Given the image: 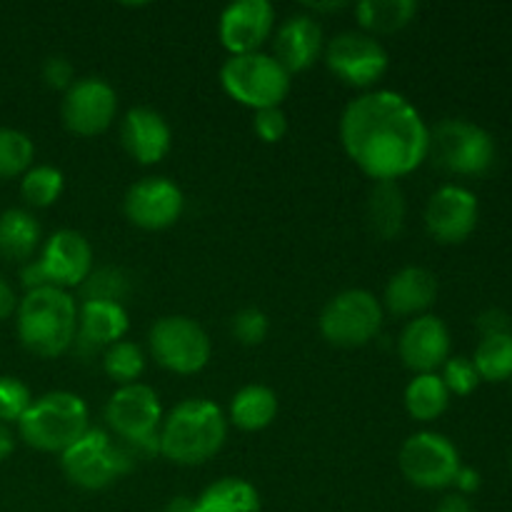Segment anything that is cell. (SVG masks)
I'll return each instance as SVG.
<instances>
[{"mask_svg":"<svg viewBox=\"0 0 512 512\" xmlns=\"http://www.w3.org/2000/svg\"><path fill=\"white\" fill-rule=\"evenodd\" d=\"M340 140L350 160L375 183L410 175L430 153L423 115L393 90H370L348 103L340 118Z\"/></svg>","mask_w":512,"mask_h":512,"instance_id":"6da1fadb","label":"cell"},{"mask_svg":"<svg viewBox=\"0 0 512 512\" xmlns=\"http://www.w3.org/2000/svg\"><path fill=\"white\" fill-rule=\"evenodd\" d=\"M20 343L38 358H60L78 338V305L68 290H28L15 310Z\"/></svg>","mask_w":512,"mask_h":512,"instance_id":"7a4b0ae2","label":"cell"},{"mask_svg":"<svg viewBox=\"0 0 512 512\" xmlns=\"http://www.w3.org/2000/svg\"><path fill=\"white\" fill-rule=\"evenodd\" d=\"M160 453L178 465H203L228 438L225 415L213 400L188 398L175 405L158 433Z\"/></svg>","mask_w":512,"mask_h":512,"instance_id":"3957f363","label":"cell"},{"mask_svg":"<svg viewBox=\"0 0 512 512\" xmlns=\"http://www.w3.org/2000/svg\"><path fill=\"white\" fill-rule=\"evenodd\" d=\"M90 430L88 405L80 395L53 390L30 403L18 420V435L40 453L63 455Z\"/></svg>","mask_w":512,"mask_h":512,"instance_id":"277c9868","label":"cell"},{"mask_svg":"<svg viewBox=\"0 0 512 512\" xmlns=\"http://www.w3.org/2000/svg\"><path fill=\"white\" fill-rule=\"evenodd\" d=\"M293 75L265 53L230 55L220 68V85L235 103L245 108L263 110L280 108L290 93Z\"/></svg>","mask_w":512,"mask_h":512,"instance_id":"5b68a950","label":"cell"},{"mask_svg":"<svg viewBox=\"0 0 512 512\" xmlns=\"http://www.w3.org/2000/svg\"><path fill=\"white\" fill-rule=\"evenodd\" d=\"M105 420L120 443L128 445L135 455L160 453L158 428L163 425V408L150 385H120L105 405Z\"/></svg>","mask_w":512,"mask_h":512,"instance_id":"8992f818","label":"cell"},{"mask_svg":"<svg viewBox=\"0 0 512 512\" xmlns=\"http://www.w3.org/2000/svg\"><path fill=\"white\" fill-rule=\"evenodd\" d=\"M135 453L125 443H113L105 430L90 428L75 445L60 455L65 478L83 490H103L128 473Z\"/></svg>","mask_w":512,"mask_h":512,"instance_id":"52a82bcc","label":"cell"},{"mask_svg":"<svg viewBox=\"0 0 512 512\" xmlns=\"http://www.w3.org/2000/svg\"><path fill=\"white\" fill-rule=\"evenodd\" d=\"M435 165L455 175H483L495 163V140L470 120L450 118L430 130V153Z\"/></svg>","mask_w":512,"mask_h":512,"instance_id":"ba28073f","label":"cell"},{"mask_svg":"<svg viewBox=\"0 0 512 512\" xmlns=\"http://www.w3.org/2000/svg\"><path fill=\"white\" fill-rule=\"evenodd\" d=\"M383 303L368 290H343L320 313V333L338 348H360L380 333Z\"/></svg>","mask_w":512,"mask_h":512,"instance_id":"9c48e42d","label":"cell"},{"mask_svg":"<svg viewBox=\"0 0 512 512\" xmlns=\"http://www.w3.org/2000/svg\"><path fill=\"white\" fill-rule=\"evenodd\" d=\"M150 353L165 370L178 375H195L213 355L203 325L185 315H165L150 328Z\"/></svg>","mask_w":512,"mask_h":512,"instance_id":"30bf717a","label":"cell"},{"mask_svg":"<svg viewBox=\"0 0 512 512\" xmlns=\"http://www.w3.org/2000/svg\"><path fill=\"white\" fill-rule=\"evenodd\" d=\"M400 473L410 485L420 490H443L455 483L460 470V453L453 440L440 433L410 435L398 455Z\"/></svg>","mask_w":512,"mask_h":512,"instance_id":"8fae6325","label":"cell"},{"mask_svg":"<svg viewBox=\"0 0 512 512\" xmlns=\"http://www.w3.org/2000/svg\"><path fill=\"white\" fill-rule=\"evenodd\" d=\"M325 63L330 73L355 88H370L388 73V50L368 33L345 30L335 35L325 48Z\"/></svg>","mask_w":512,"mask_h":512,"instance_id":"7c38bea8","label":"cell"},{"mask_svg":"<svg viewBox=\"0 0 512 512\" xmlns=\"http://www.w3.org/2000/svg\"><path fill=\"white\" fill-rule=\"evenodd\" d=\"M118 113L115 88L103 78H80L63 95V123L70 133L93 138L113 125Z\"/></svg>","mask_w":512,"mask_h":512,"instance_id":"4fadbf2b","label":"cell"},{"mask_svg":"<svg viewBox=\"0 0 512 512\" xmlns=\"http://www.w3.org/2000/svg\"><path fill=\"white\" fill-rule=\"evenodd\" d=\"M35 260L48 288H75L93 273V248L78 230H58L50 235L43 245V253Z\"/></svg>","mask_w":512,"mask_h":512,"instance_id":"5bb4252c","label":"cell"},{"mask_svg":"<svg viewBox=\"0 0 512 512\" xmlns=\"http://www.w3.org/2000/svg\"><path fill=\"white\" fill-rule=\"evenodd\" d=\"M480 205L475 193L463 185H443L425 208V228L438 243L458 245L473 235Z\"/></svg>","mask_w":512,"mask_h":512,"instance_id":"9a60e30c","label":"cell"},{"mask_svg":"<svg viewBox=\"0 0 512 512\" xmlns=\"http://www.w3.org/2000/svg\"><path fill=\"white\" fill-rule=\"evenodd\" d=\"M183 190L168 178H143L125 193V215L143 230H165L183 215Z\"/></svg>","mask_w":512,"mask_h":512,"instance_id":"2e32d148","label":"cell"},{"mask_svg":"<svg viewBox=\"0 0 512 512\" xmlns=\"http://www.w3.org/2000/svg\"><path fill=\"white\" fill-rule=\"evenodd\" d=\"M275 28V8L268 0H238L220 13L218 35L230 55L258 53Z\"/></svg>","mask_w":512,"mask_h":512,"instance_id":"e0dca14e","label":"cell"},{"mask_svg":"<svg viewBox=\"0 0 512 512\" xmlns=\"http://www.w3.org/2000/svg\"><path fill=\"white\" fill-rule=\"evenodd\" d=\"M398 353L405 368L415 375L435 373L450 358V330L435 315H418L405 325L398 340Z\"/></svg>","mask_w":512,"mask_h":512,"instance_id":"ac0fdd59","label":"cell"},{"mask_svg":"<svg viewBox=\"0 0 512 512\" xmlns=\"http://www.w3.org/2000/svg\"><path fill=\"white\" fill-rule=\"evenodd\" d=\"M120 140H123L130 158L143 165H153L170 153L173 130L158 110L133 108L128 110L123 125H120Z\"/></svg>","mask_w":512,"mask_h":512,"instance_id":"d6986e66","label":"cell"},{"mask_svg":"<svg viewBox=\"0 0 512 512\" xmlns=\"http://www.w3.org/2000/svg\"><path fill=\"white\" fill-rule=\"evenodd\" d=\"M323 53V28L313 15H290L275 33L273 58L293 73H303Z\"/></svg>","mask_w":512,"mask_h":512,"instance_id":"ffe728a7","label":"cell"},{"mask_svg":"<svg viewBox=\"0 0 512 512\" xmlns=\"http://www.w3.org/2000/svg\"><path fill=\"white\" fill-rule=\"evenodd\" d=\"M438 298V278L428 268L408 265L390 278L385 308L395 315H420Z\"/></svg>","mask_w":512,"mask_h":512,"instance_id":"44dd1931","label":"cell"},{"mask_svg":"<svg viewBox=\"0 0 512 512\" xmlns=\"http://www.w3.org/2000/svg\"><path fill=\"white\" fill-rule=\"evenodd\" d=\"M130 328L128 310L123 303L85 300L78 310V338L93 348H110L120 343Z\"/></svg>","mask_w":512,"mask_h":512,"instance_id":"7402d4cb","label":"cell"},{"mask_svg":"<svg viewBox=\"0 0 512 512\" xmlns=\"http://www.w3.org/2000/svg\"><path fill=\"white\" fill-rule=\"evenodd\" d=\"M40 245V225L33 213L8 208L0 213V258L10 263H28Z\"/></svg>","mask_w":512,"mask_h":512,"instance_id":"603a6c76","label":"cell"},{"mask_svg":"<svg viewBox=\"0 0 512 512\" xmlns=\"http://www.w3.org/2000/svg\"><path fill=\"white\" fill-rule=\"evenodd\" d=\"M405 195L395 180H380L373 185L368 198V220L380 240L398 238L405 225Z\"/></svg>","mask_w":512,"mask_h":512,"instance_id":"cb8c5ba5","label":"cell"},{"mask_svg":"<svg viewBox=\"0 0 512 512\" xmlns=\"http://www.w3.org/2000/svg\"><path fill=\"white\" fill-rule=\"evenodd\" d=\"M260 493L243 478H220L193 500V512H260Z\"/></svg>","mask_w":512,"mask_h":512,"instance_id":"d4e9b609","label":"cell"},{"mask_svg":"<svg viewBox=\"0 0 512 512\" xmlns=\"http://www.w3.org/2000/svg\"><path fill=\"white\" fill-rule=\"evenodd\" d=\"M275 415H278V395L268 385H245L230 403V420L245 433L265 430Z\"/></svg>","mask_w":512,"mask_h":512,"instance_id":"484cf974","label":"cell"},{"mask_svg":"<svg viewBox=\"0 0 512 512\" xmlns=\"http://www.w3.org/2000/svg\"><path fill=\"white\" fill-rule=\"evenodd\" d=\"M418 15L415 0H363L355 5V18L368 33L390 35L413 23Z\"/></svg>","mask_w":512,"mask_h":512,"instance_id":"4316f807","label":"cell"},{"mask_svg":"<svg viewBox=\"0 0 512 512\" xmlns=\"http://www.w3.org/2000/svg\"><path fill=\"white\" fill-rule=\"evenodd\" d=\"M448 405L450 393L438 373L415 375L405 388V410L410 413V418L420 420V423L438 420L448 410Z\"/></svg>","mask_w":512,"mask_h":512,"instance_id":"83f0119b","label":"cell"},{"mask_svg":"<svg viewBox=\"0 0 512 512\" xmlns=\"http://www.w3.org/2000/svg\"><path fill=\"white\" fill-rule=\"evenodd\" d=\"M473 365L480 380L503 383L512 378V333H500L483 338L475 348Z\"/></svg>","mask_w":512,"mask_h":512,"instance_id":"f1b7e54d","label":"cell"},{"mask_svg":"<svg viewBox=\"0 0 512 512\" xmlns=\"http://www.w3.org/2000/svg\"><path fill=\"white\" fill-rule=\"evenodd\" d=\"M65 178L53 165H33L20 180V195L33 208H50L63 195Z\"/></svg>","mask_w":512,"mask_h":512,"instance_id":"f546056e","label":"cell"},{"mask_svg":"<svg viewBox=\"0 0 512 512\" xmlns=\"http://www.w3.org/2000/svg\"><path fill=\"white\" fill-rule=\"evenodd\" d=\"M35 145L18 128H0V180L25 175L33 168Z\"/></svg>","mask_w":512,"mask_h":512,"instance_id":"4dcf8cb0","label":"cell"},{"mask_svg":"<svg viewBox=\"0 0 512 512\" xmlns=\"http://www.w3.org/2000/svg\"><path fill=\"white\" fill-rule=\"evenodd\" d=\"M103 368L108 373V378H113L118 385H130L138 383V378L145 370V355L130 340H120V343L110 345L105 350Z\"/></svg>","mask_w":512,"mask_h":512,"instance_id":"1f68e13d","label":"cell"},{"mask_svg":"<svg viewBox=\"0 0 512 512\" xmlns=\"http://www.w3.org/2000/svg\"><path fill=\"white\" fill-rule=\"evenodd\" d=\"M128 293V278L118 268H100L88 275L83 283L85 300H108V303H120Z\"/></svg>","mask_w":512,"mask_h":512,"instance_id":"d6a6232c","label":"cell"},{"mask_svg":"<svg viewBox=\"0 0 512 512\" xmlns=\"http://www.w3.org/2000/svg\"><path fill=\"white\" fill-rule=\"evenodd\" d=\"M33 403L28 385L13 375H0V423H18Z\"/></svg>","mask_w":512,"mask_h":512,"instance_id":"836d02e7","label":"cell"},{"mask_svg":"<svg viewBox=\"0 0 512 512\" xmlns=\"http://www.w3.org/2000/svg\"><path fill=\"white\" fill-rule=\"evenodd\" d=\"M440 378H443L448 393L460 395V398L475 393V388L480 385V375H478V370H475L473 360L463 358V355L445 360L443 375H440Z\"/></svg>","mask_w":512,"mask_h":512,"instance_id":"e575fe53","label":"cell"},{"mask_svg":"<svg viewBox=\"0 0 512 512\" xmlns=\"http://www.w3.org/2000/svg\"><path fill=\"white\" fill-rule=\"evenodd\" d=\"M268 333H270V320L263 310L245 308L233 318V338L238 340L240 345L255 348V345H260L265 338H268Z\"/></svg>","mask_w":512,"mask_h":512,"instance_id":"d590c367","label":"cell"},{"mask_svg":"<svg viewBox=\"0 0 512 512\" xmlns=\"http://www.w3.org/2000/svg\"><path fill=\"white\" fill-rule=\"evenodd\" d=\"M253 128L263 143H280L285 138V133H288V118H285V113L280 108L255 110Z\"/></svg>","mask_w":512,"mask_h":512,"instance_id":"8d00e7d4","label":"cell"},{"mask_svg":"<svg viewBox=\"0 0 512 512\" xmlns=\"http://www.w3.org/2000/svg\"><path fill=\"white\" fill-rule=\"evenodd\" d=\"M43 80L53 90H68L75 83V68L65 55H50L43 63Z\"/></svg>","mask_w":512,"mask_h":512,"instance_id":"74e56055","label":"cell"},{"mask_svg":"<svg viewBox=\"0 0 512 512\" xmlns=\"http://www.w3.org/2000/svg\"><path fill=\"white\" fill-rule=\"evenodd\" d=\"M478 330L483 338H490V335H500V333H512L508 313H503V310L498 308L485 310V313L478 318Z\"/></svg>","mask_w":512,"mask_h":512,"instance_id":"f35d334b","label":"cell"},{"mask_svg":"<svg viewBox=\"0 0 512 512\" xmlns=\"http://www.w3.org/2000/svg\"><path fill=\"white\" fill-rule=\"evenodd\" d=\"M453 485L460 490L458 495H465V498H468V495L478 493L480 490V473L475 468H463V465H460Z\"/></svg>","mask_w":512,"mask_h":512,"instance_id":"ab89813d","label":"cell"},{"mask_svg":"<svg viewBox=\"0 0 512 512\" xmlns=\"http://www.w3.org/2000/svg\"><path fill=\"white\" fill-rule=\"evenodd\" d=\"M18 295H15L13 285L8 283V280L0 275V320L10 318V315H15V310H18Z\"/></svg>","mask_w":512,"mask_h":512,"instance_id":"60d3db41","label":"cell"},{"mask_svg":"<svg viewBox=\"0 0 512 512\" xmlns=\"http://www.w3.org/2000/svg\"><path fill=\"white\" fill-rule=\"evenodd\" d=\"M435 512H475V510L465 495H445V498L438 503V508H435Z\"/></svg>","mask_w":512,"mask_h":512,"instance_id":"b9f144b4","label":"cell"},{"mask_svg":"<svg viewBox=\"0 0 512 512\" xmlns=\"http://www.w3.org/2000/svg\"><path fill=\"white\" fill-rule=\"evenodd\" d=\"M15 450V438L13 433H10V428L5 423H0V463H5V460L13 455Z\"/></svg>","mask_w":512,"mask_h":512,"instance_id":"7bdbcfd3","label":"cell"},{"mask_svg":"<svg viewBox=\"0 0 512 512\" xmlns=\"http://www.w3.org/2000/svg\"><path fill=\"white\" fill-rule=\"evenodd\" d=\"M158 512H193V500L185 498V495H180V498H173L168 505H165V508H160Z\"/></svg>","mask_w":512,"mask_h":512,"instance_id":"ee69618b","label":"cell"},{"mask_svg":"<svg viewBox=\"0 0 512 512\" xmlns=\"http://www.w3.org/2000/svg\"><path fill=\"white\" fill-rule=\"evenodd\" d=\"M345 0H333V3H308V8H313L315 13H330V10H343Z\"/></svg>","mask_w":512,"mask_h":512,"instance_id":"f6af8a7d","label":"cell"}]
</instances>
